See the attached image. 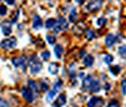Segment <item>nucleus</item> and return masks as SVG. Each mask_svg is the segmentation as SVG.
I'll return each instance as SVG.
<instances>
[{"instance_id": "29", "label": "nucleus", "mask_w": 126, "mask_h": 107, "mask_svg": "<svg viewBox=\"0 0 126 107\" xmlns=\"http://www.w3.org/2000/svg\"><path fill=\"white\" fill-rule=\"evenodd\" d=\"M107 107H119V102L116 99H112V100H110L109 102Z\"/></svg>"}, {"instance_id": "3", "label": "nucleus", "mask_w": 126, "mask_h": 107, "mask_svg": "<svg viewBox=\"0 0 126 107\" xmlns=\"http://www.w3.org/2000/svg\"><path fill=\"white\" fill-rule=\"evenodd\" d=\"M105 104V100L102 98V97H99V96H92L88 103H87V106L88 107H103Z\"/></svg>"}, {"instance_id": "36", "label": "nucleus", "mask_w": 126, "mask_h": 107, "mask_svg": "<svg viewBox=\"0 0 126 107\" xmlns=\"http://www.w3.org/2000/svg\"><path fill=\"white\" fill-rule=\"evenodd\" d=\"M5 2L8 5H14L15 4V0H5Z\"/></svg>"}, {"instance_id": "9", "label": "nucleus", "mask_w": 126, "mask_h": 107, "mask_svg": "<svg viewBox=\"0 0 126 107\" xmlns=\"http://www.w3.org/2000/svg\"><path fill=\"white\" fill-rule=\"evenodd\" d=\"M2 32L5 36H8L11 34L12 28H11V24L9 21H3L2 23Z\"/></svg>"}, {"instance_id": "10", "label": "nucleus", "mask_w": 126, "mask_h": 107, "mask_svg": "<svg viewBox=\"0 0 126 107\" xmlns=\"http://www.w3.org/2000/svg\"><path fill=\"white\" fill-rule=\"evenodd\" d=\"M32 27L33 29L35 30H38L42 27V20L41 18L38 16V15H35L34 18H33V21H32Z\"/></svg>"}, {"instance_id": "12", "label": "nucleus", "mask_w": 126, "mask_h": 107, "mask_svg": "<svg viewBox=\"0 0 126 107\" xmlns=\"http://www.w3.org/2000/svg\"><path fill=\"white\" fill-rule=\"evenodd\" d=\"M29 62H30V60H29L27 56L23 55V56L20 57V67H22L23 71H25L27 69V66L29 65Z\"/></svg>"}, {"instance_id": "4", "label": "nucleus", "mask_w": 126, "mask_h": 107, "mask_svg": "<svg viewBox=\"0 0 126 107\" xmlns=\"http://www.w3.org/2000/svg\"><path fill=\"white\" fill-rule=\"evenodd\" d=\"M102 6H103V0H95L87 5L85 10L87 12H97L98 10L101 9Z\"/></svg>"}, {"instance_id": "5", "label": "nucleus", "mask_w": 126, "mask_h": 107, "mask_svg": "<svg viewBox=\"0 0 126 107\" xmlns=\"http://www.w3.org/2000/svg\"><path fill=\"white\" fill-rule=\"evenodd\" d=\"M62 83V81L61 80H59L58 81V83H56L54 86H53V88L51 89V91L50 92H48V95H47V96H46V99H47V101H51L55 96H56V95L58 94V90H59V88L61 87V84Z\"/></svg>"}, {"instance_id": "16", "label": "nucleus", "mask_w": 126, "mask_h": 107, "mask_svg": "<svg viewBox=\"0 0 126 107\" xmlns=\"http://www.w3.org/2000/svg\"><path fill=\"white\" fill-rule=\"evenodd\" d=\"M91 92L92 93H98L100 90H101V83L99 80H95L93 81L92 85H91V88H90Z\"/></svg>"}, {"instance_id": "14", "label": "nucleus", "mask_w": 126, "mask_h": 107, "mask_svg": "<svg viewBox=\"0 0 126 107\" xmlns=\"http://www.w3.org/2000/svg\"><path fill=\"white\" fill-rule=\"evenodd\" d=\"M83 63H84V65L87 66V67L92 66L93 63H94V58H93V56H91V55H86V56L84 57V59H83Z\"/></svg>"}, {"instance_id": "30", "label": "nucleus", "mask_w": 126, "mask_h": 107, "mask_svg": "<svg viewBox=\"0 0 126 107\" xmlns=\"http://www.w3.org/2000/svg\"><path fill=\"white\" fill-rule=\"evenodd\" d=\"M41 58L43 59V60H48L50 59V52L49 51H45L41 54Z\"/></svg>"}, {"instance_id": "37", "label": "nucleus", "mask_w": 126, "mask_h": 107, "mask_svg": "<svg viewBox=\"0 0 126 107\" xmlns=\"http://www.w3.org/2000/svg\"><path fill=\"white\" fill-rule=\"evenodd\" d=\"M84 1H85V0H75V2H76L77 4H79V5H81V4H82Z\"/></svg>"}, {"instance_id": "34", "label": "nucleus", "mask_w": 126, "mask_h": 107, "mask_svg": "<svg viewBox=\"0 0 126 107\" xmlns=\"http://www.w3.org/2000/svg\"><path fill=\"white\" fill-rule=\"evenodd\" d=\"M0 107H8V103L4 98H0Z\"/></svg>"}, {"instance_id": "7", "label": "nucleus", "mask_w": 126, "mask_h": 107, "mask_svg": "<svg viewBox=\"0 0 126 107\" xmlns=\"http://www.w3.org/2000/svg\"><path fill=\"white\" fill-rule=\"evenodd\" d=\"M22 94H23V96L24 98L28 101V102H32L34 100V95H33V92L32 90H29L27 88H23L22 89Z\"/></svg>"}, {"instance_id": "13", "label": "nucleus", "mask_w": 126, "mask_h": 107, "mask_svg": "<svg viewBox=\"0 0 126 107\" xmlns=\"http://www.w3.org/2000/svg\"><path fill=\"white\" fill-rule=\"evenodd\" d=\"M106 46L107 47H109V48H110V47H112L113 45H114V43H115V37L113 34H111V33H110V34H108V36L106 37Z\"/></svg>"}, {"instance_id": "23", "label": "nucleus", "mask_w": 126, "mask_h": 107, "mask_svg": "<svg viewBox=\"0 0 126 107\" xmlns=\"http://www.w3.org/2000/svg\"><path fill=\"white\" fill-rule=\"evenodd\" d=\"M39 90L41 93H46L48 91V84L45 82H40L39 84Z\"/></svg>"}, {"instance_id": "19", "label": "nucleus", "mask_w": 126, "mask_h": 107, "mask_svg": "<svg viewBox=\"0 0 126 107\" xmlns=\"http://www.w3.org/2000/svg\"><path fill=\"white\" fill-rule=\"evenodd\" d=\"M57 24V21L55 19H48L45 23V27L47 29H51V28H54L55 24Z\"/></svg>"}, {"instance_id": "28", "label": "nucleus", "mask_w": 126, "mask_h": 107, "mask_svg": "<svg viewBox=\"0 0 126 107\" xmlns=\"http://www.w3.org/2000/svg\"><path fill=\"white\" fill-rule=\"evenodd\" d=\"M12 62L15 67H20V57H14L12 59Z\"/></svg>"}, {"instance_id": "24", "label": "nucleus", "mask_w": 126, "mask_h": 107, "mask_svg": "<svg viewBox=\"0 0 126 107\" xmlns=\"http://www.w3.org/2000/svg\"><path fill=\"white\" fill-rule=\"evenodd\" d=\"M104 61L107 64H110L113 61V57L111 55H106L105 58H104Z\"/></svg>"}, {"instance_id": "8", "label": "nucleus", "mask_w": 126, "mask_h": 107, "mask_svg": "<svg viewBox=\"0 0 126 107\" xmlns=\"http://www.w3.org/2000/svg\"><path fill=\"white\" fill-rule=\"evenodd\" d=\"M66 102V96L64 94H61L57 99L55 100V102L53 103V107H63Z\"/></svg>"}, {"instance_id": "26", "label": "nucleus", "mask_w": 126, "mask_h": 107, "mask_svg": "<svg viewBox=\"0 0 126 107\" xmlns=\"http://www.w3.org/2000/svg\"><path fill=\"white\" fill-rule=\"evenodd\" d=\"M106 24H107V20H106V18H100V19H98V21H97V24L99 25V26H105L106 25Z\"/></svg>"}, {"instance_id": "31", "label": "nucleus", "mask_w": 126, "mask_h": 107, "mask_svg": "<svg viewBox=\"0 0 126 107\" xmlns=\"http://www.w3.org/2000/svg\"><path fill=\"white\" fill-rule=\"evenodd\" d=\"M110 71L111 72L113 75H116L117 73H119V71H120V68H119V66L115 65V66H113V67L110 68Z\"/></svg>"}, {"instance_id": "11", "label": "nucleus", "mask_w": 126, "mask_h": 107, "mask_svg": "<svg viewBox=\"0 0 126 107\" xmlns=\"http://www.w3.org/2000/svg\"><path fill=\"white\" fill-rule=\"evenodd\" d=\"M93 81H94L93 76H92V75H87V76L83 79V88H84L85 90H90Z\"/></svg>"}, {"instance_id": "1", "label": "nucleus", "mask_w": 126, "mask_h": 107, "mask_svg": "<svg viewBox=\"0 0 126 107\" xmlns=\"http://www.w3.org/2000/svg\"><path fill=\"white\" fill-rule=\"evenodd\" d=\"M68 27V24L67 22L65 21V19L63 17H59L58 21H57V24H55L54 26V32L55 33H60L62 30H64Z\"/></svg>"}, {"instance_id": "6", "label": "nucleus", "mask_w": 126, "mask_h": 107, "mask_svg": "<svg viewBox=\"0 0 126 107\" xmlns=\"http://www.w3.org/2000/svg\"><path fill=\"white\" fill-rule=\"evenodd\" d=\"M29 64H30V67H31V73L32 74L37 73L42 69V63L37 59H31Z\"/></svg>"}, {"instance_id": "2", "label": "nucleus", "mask_w": 126, "mask_h": 107, "mask_svg": "<svg viewBox=\"0 0 126 107\" xmlns=\"http://www.w3.org/2000/svg\"><path fill=\"white\" fill-rule=\"evenodd\" d=\"M1 48L3 49H13L17 46V39L15 37H10L7 39H4L0 43Z\"/></svg>"}, {"instance_id": "38", "label": "nucleus", "mask_w": 126, "mask_h": 107, "mask_svg": "<svg viewBox=\"0 0 126 107\" xmlns=\"http://www.w3.org/2000/svg\"><path fill=\"white\" fill-rule=\"evenodd\" d=\"M0 1H1V0H0Z\"/></svg>"}, {"instance_id": "27", "label": "nucleus", "mask_w": 126, "mask_h": 107, "mask_svg": "<svg viewBox=\"0 0 126 107\" xmlns=\"http://www.w3.org/2000/svg\"><path fill=\"white\" fill-rule=\"evenodd\" d=\"M46 39H47V41L50 45H54L56 43V37H54L53 35H47Z\"/></svg>"}, {"instance_id": "32", "label": "nucleus", "mask_w": 126, "mask_h": 107, "mask_svg": "<svg viewBox=\"0 0 126 107\" xmlns=\"http://www.w3.org/2000/svg\"><path fill=\"white\" fill-rule=\"evenodd\" d=\"M7 14V7L5 5H0V16H5Z\"/></svg>"}, {"instance_id": "35", "label": "nucleus", "mask_w": 126, "mask_h": 107, "mask_svg": "<svg viewBox=\"0 0 126 107\" xmlns=\"http://www.w3.org/2000/svg\"><path fill=\"white\" fill-rule=\"evenodd\" d=\"M18 17H19V11H16L15 16H14V18H13V20H12V23H15V22L18 20Z\"/></svg>"}, {"instance_id": "17", "label": "nucleus", "mask_w": 126, "mask_h": 107, "mask_svg": "<svg viewBox=\"0 0 126 107\" xmlns=\"http://www.w3.org/2000/svg\"><path fill=\"white\" fill-rule=\"evenodd\" d=\"M74 31H77V34H81L85 29H86V25H85V24L84 23H82V22H79L76 25H75V27H74Z\"/></svg>"}, {"instance_id": "20", "label": "nucleus", "mask_w": 126, "mask_h": 107, "mask_svg": "<svg viewBox=\"0 0 126 107\" xmlns=\"http://www.w3.org/2000/svg\"><path fill=\"white\" fill-rule=\"evenodd\" d=\"M77 19V13H76V9L73 7L71 10H70V13H69V22L70 23H74Z\"/></svg>"}, {"instance_id": "33", "label": "nucleus", "mask_w": 126, "mask_h": 107, "mask_svg": "<svg viewBox=\"0 0 126 107\" xmlns=\"http://www.w3.org/2000/svg\"><path fill=\"white\" fill-rule=\"evenodd\" d=\"M121 92L122 95H126V79H123L121 82Z\"/></svg>"}, {"instance_id": "22", "label": "nucleus", "mask_w": 126, "mask_h": 107, "mask_svg": "<svg viewBox=\"0 0 126 107\" xmlns=\"http://www.w3.org/2000/svg\"><path fill=\"white\" fill-rule=\"evenodd\" d=\"M86 40L87 41H90V40H92V39H94L95 37V32L92 30V29H87L86 30Z\"/></svg>"}, {"instance_id": "18", "label": "nucleus", "mask_w": 126, "mask_h": 107, "mask_svg": "<svg viewBox=\"0 0 126 107\" xmlns=\"http://www.w3.org/2000/svg\"><path fill=\"white\" fill-rule=\"evenodd\" d=\"M54 52H55V57L57 59H61L62 55L63 53V48L62 45H56V47L54 48Z\"/></svg>"}, {"instance_id": "21", "label": "nucleus", "mask_w": 126, "mask_h": 107, "mask_svg": "<svg viewBox=\"0 0 126 107\" xmlns=\"http://www.w3.org/2000/svg\"><path fill=\"white\" fill-rule=\"evenodd\" d=\"M118 51V54L119 56L122 58V59H126V45H121L118 47L117 49Z\"/></svg>"}, {"instance_id": "25", "label": "nucleus", "mask_w": 126, "mask_h": 107, "mask_svg": "<svg viewBox=\"0 0 126 107\" xmlns=\"http://www.w3.org/2000/svg\"><path fill=\"white\" fill-rule=\"evenodd\" d=\"M29 87L31 88V90H32L33 93H36V85H35V82L33 81V80H29Z\"/></svg>"}, {"instance_id": "15", "label": "nucleus", "mask_w": 126, "mask_h": 107, "mask_svg": "<svg viewBox=\"0 0 126 107\" xmlns=\"http://www.w3.org/2000/svg\"><path fill=\"white\" fill-rule=\"evenodd\" d=\"M48 71L50 72L52 75H56L59 72V64L56 62H51L48 66Z\"/></svg>"}]
</instances>
